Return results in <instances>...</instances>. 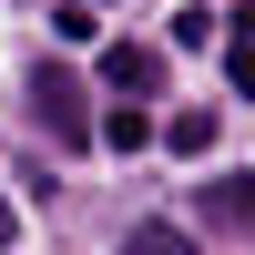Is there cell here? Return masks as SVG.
<instances>
[{"instance_id": "obj_1", "label": "cell", "mask_w": 255, "mask_h": 255, "mask_svg": "<svg viewBox=\"0 0 255 255\" xmlns=\"http://www.w3.org/2000/svg\"><path fill=\"white\" fill-rule=\"evenodd\" d=\"M31 113H41V133H51V143H92V92H82L72 72H51V61L31 72Z\"/></svg>"}, {"instance_id": "obj_2", "label": "cell", "mask_w": 255, "mask_h": 255, "mask_svg": "<svg viewBox=\"0 0 255 255\" xmlns=\"http://www.w3.org/2000/svg\"><path fill=\"white\" fill-rule=\"evenodd\" d=\"M102 82H113V92H163V51H153V41H113V51H102Z\"/></svg>"}, {"instance_id": "obj_3", "label": "cell", "mask_w": 255, "mask_h": 255, "mask_svg": "<svg viewBox=\"0 0 255 255\" xmlns=\"http://www.w3.org/2000/svg\"><path fill=\"white\" fill-rule=\"evenodd\" d=\"M204 215H215L225 235H255V174H215L204 184Z\"/></svg>"}, {"instance_id": "obj_4", "label": "cell", "mask_w": 255, "mask_h": 255, "mask_svg": "<svg viewBox=\"0 0 255 255\" xmlns=\"http://www.w3.org/2000/svg\"><path fill=\"white\" fill-rule=\"evenodd\" d=\"M92 143H113V153H143V143H153V123L123 102V113H92Z\"/></svg>"}, {"instance_id": "obj_5", "label": "cell", "mask_w": 255, "mask_h": 255, "mask_svg": "<svg viewBox=\"0 0 255 255\" xmlns=\"http://www.w3.org/2000/svg\"><path fill=\"white\" fill-rule=\"evenodd\" d=\"M163 143H174V153H204V143H215V113H174Z\"/></svg>"}, {"instance_id": "obj_6", "label": "cell", "mask_w": 255, "mask_h": 255, "mask_svg": "<svg viewBox=\"0 0 255 255\" xmlns=\"http://www.w3.org/2000/svg\"><path fill=\"white\" fill-rule=\"evenodd\" d=\"M133 255H194V245H184L174 225H133Z\"/></svg>"}, {"instance_id": "obj_7", "label": "cell", "mask_w": 255, "mask_h": 255, "mask_svg": "<svg viewBox=\"0 0 255 255\" xmlns=\"http://www.w3.org/2000/svg\"><path fill=\"white\" fill-rule=\"evenodd\" d=\"M0 245H10V204H0Z\"/></svg>"}]
</instances>
